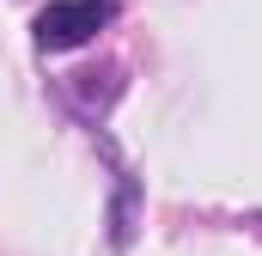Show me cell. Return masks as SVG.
Listing matches in <instances>:
<instances>
[{"label":"cell","instance_id":"6da1fadb","mask_svg":"<svg viewBox=\"0 0 262 256\" xmlns=\"http://www.w3.org/2000/svg\"><path fill=\"white\" fill-rule=\"evenodd\" d=\"M110 18H116L110 0H49V6L37 12V49H49V55L79 49V43H92Z\"/></svg>","mask_w":262,"mask_h":256},{"label":"cell","instance_id":"7a4b0ae2","mask_svg":"<svg viewBox=\"0 0 262 256\" xmlns=\"http://www.w3.org/2000/svg\"><path fill=\"white\" fill-rule=\"evenodd\" d=\"M128 238H134V183L122 177V189H116V214H110V244L128 250Z\"/></svg>","mask_w":262,"mask_h":256}]
</instances>
